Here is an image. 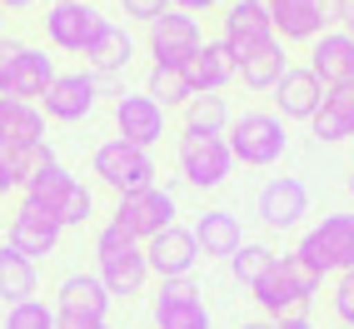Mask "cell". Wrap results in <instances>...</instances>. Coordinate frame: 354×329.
Returning a JSON list of instances; mask_svg holds the SVG:
<instances>
[{"label": "cell", "instance_id": "6da1fadb", "mask_svg": "<svg viewBox=\"0 0 354 329\" xmlns=\"http://www.w3.org/2000/svg\"><path fill=\"white\" fill-rule=\"evenodd\" d=\"M324 279L299 260V254H274V265L259 274V285L250 290L254 304L265 310V319L274 324H299V319H310V304L319 294Z\"/></svg>", "mask_w": 354, "mask_h": 329}, {"label": "cell", "instance_id": "7a4b0ae2", "mask_svg": "<svg viewBox=\"0 0 354 329\" xmlns=\"http://www.w3.org/2000/svg\"><path fill=\"white\" fill-rule=\"evenodd\" d=\"M95 279L105 285V294H140L150 279V265H145V245L130 240L120 225H100L95 229Z\"/></svg>", "mask_w": 354, "mask_h": 329}, {"label": "cell", "instance_id": "3957f363", "mask_svg": "<svg viewBox=\"0 0 354 329\" xmlns=\"http://www.w3.org/2000/svg\"><path fill=\"white\" fill-rule=\"evenodd\" d=\"M225 145L234 155V164H250V170H270V164L285 160L290 150V130L274 110H245L234 115L225 130Z\"/></svg>", "mask_w": 354, "mask_h": 329}, {"label": "cell", "instance_id": "277c9868", "mask_svg": "<svg viewBox=\"0 0 354 329\" xmlns=\"http://www.w3.org/2000/svg\"><path fill=\"white\" fill-rule=\"evenodd\" d=\"M295 254L304 265H310L319 279L324 274H349L354 270V215H324L315 229H304L299 234V245Z\"/></svg>", "mask_w": 354, "mask_h": 329}, {"label": "cell", "instance_id": "5b68a950", "mask_svg": "<svg viewBox=\"0 0 354 329\" xmlns=\"http://www.w3.org/2000/svg\"><path fill=\"white\" fill-rule=\"evenodd\" d=\"M90 170H95V180L105 185V190H115V195H135V190H150V185H155V160H150V150L125 145L120 135L105 140V145H95Z\"/></svg>", "mask_w": 354, "mask_h": 329}, {"label": "cell", "instance_id": "8992f818", "mask_svg": "<svg viewBox=\"0 0 354 329\" xmlns=\"http://www.w3.org/2000/svg\"><path fill=\"white\" fill-rule=\"evenodd\" d=\"M55 80V60L35 45H0V95L40 105V95Z\"/></svg>", "mask_w": 354, "mask_h": 329}, {"label": "cell", "instance_id": "52a82bcc", "mask_svg": "<svg viewBox=\"0 0 354 329\" xmlns=\"http://www.w3.org/2000/svg\"><path fill=\"white\" fill-rule=\"evenodd\" d=\"M175 160H180V175L195 185V190H220L234 170V155L225 145V135H205V130H180V145H175Z\"/></svg>", "mask_w": 354, "mask_h": 329}, {"label": "cell", "instance_id": "ba28073f", "mask_svg": "<svg viewBox=\"0 0 354 329\" xmlns=\"http://www.w3.org/2000/svg\"><path fill=\"white\" fill-rule=\"evenodd\" d=\"M175 215H180L175 195L160 190V185H150V190H135V195H120V200H115V220H110V225H120L130 240L150 245L155 234H165V229L175 225Z\"/></svg>", "mask_w": 354, "mask_h": 329}, {"label": "cell", "instance_id": "9c48e42d", "mask_svg": "<svg viewBox=\"0 0 354 329\" xmlns=\"http://www.w3.org/2000/svg\"><path fill=\"white\" fill-rule=\"evenodd\" d=\"M100 30H105V15L90 6V0H55V6L45 10V40L65 55H85Z\"/></svg>", "mask_w": 354, "mask_h": 329}, {"label": "cell", "instance_id": "30bf717a", "mask_svg": "<svg viewBox=\"0 0 354 329\" xmlns=\"http://www.w3.org/2000/svg\"><path fill=\"white\" fill-rule=\"evenodd\" d=\"M95 95H100V80L90 70H55L50 90L40 95V115L45 120H60V125H75L95 110Z\"/></svg>", "mask_w": 354, "mask_h": 329}, {"label": "cell", "instance_id": "8fae6325", "mask_svg": "<svg viewBox=\"0 0 354 329\" xmlns=\"http://www.w3.org/2000/svg\"><path fill=\"white\" fill-rule=\"evenodd\" d=\"M254 215L265 220V229H299L310 215V185L295 175H274L259 185L254 195Z\"/></svg>", "mask_w": 354, "mask_h": 329}, {"label": "cell", "instance_id": "7c38bea8", "mask_svg": "<svg viewBox=\"0 0 354 329\" xmlns=\"http://www.w3.org/2000/svg\"><path fill=\"white\" fill-rule=\"evenodd\" d=\"M145 45H150L155 65H185L205 45L200 40V20L185 15V10H165V15H155L145 26Z\"/></svg>", "mask_w": 354, "mask_h": 329}, {"label": "cell", "instance_id": "4fadbf2b", "mask_svg": "<svg viewBox=\"0 0 354 329\" xmlns=\"http://www.w3.org/2000/svg\"><path fill=\"white\" fill-rule=\"evenodd\" d=\"M270 40H274V26H270V15L259 10L254 0H230V6H225V35H220V45L230 50L234 70H240V60H245V55L265 50Z\"/></svg>", "mask_w": 354, "mask_h": 329}, {"label": "cell", "instance_id": "5bb4252c", "mask_svg": "<svg viewBox=\"0 0 354 329\" xmlns=\"http://www.w3.org/2000/svg\"><path fill=\"white\" fill-rule=\"evenodd\" d=\"M145 265H150V274L160 279V285H170V279H190L195 265H200L195 234L185 225H170L165 234H155V240L145 245Z\"/></svg>", "mask_w": 354, "mask_h": 329}, {"label": "cell", "instance_id": "9a60e30c", "mask_svg": "<svg viewBox=\"0 0 354 329\" xmlns=\"http://www.w3.org/2000/svg\"><path fill=\"white\" fill-rule=\"evenodd\" d=\"M60 234H65V225L50 215V209H40V205H30V200H20V209L10 215V250H20L26 260H40V254H55V245H60Z\"/></svg>", "mask_w": 354, "mask_h": 329}, {"label": "cell", "instance_id": "2e32d148", "mask_svg": "<svg viewBox=\"0 0 354 329\" xmlns=\"http://www.w3.org/2000/svg\"><path fill=\"white\" fill-rule=\"evenodd\" d=\"M110 314V294L95 274H65L55 290V319H75V324H105Z\"/></svg>", "mask_w": 354, "mask_h": 329}, {"label": "cell", "instance_id": "e0dca14e", "mask_svg": "<svg viewBox=\"0 0 354 329\" xmlns=\"http://www.w3.org/2000/svg\"><path fill=\"white\" fill-rule=\"evenodd\" d=\"M155 329H209V310L190 279H170L155 294Z\"/></svg>", "mask_w": 354, "mask_h": 329}, {"label": "cell", "instance_id": "ac0fdd59", "mask_svg": "<svg viewBox=\"0 0 354 329\" xmlns=\"http://www.w3.org/2000/svg\"><path fill=\"white\" fill-rule=\"evenodd\" d=\"M310 70L324 90H354V40L344 30H324L310 45Z\"/></svg>", "mask_w": 354, "mask_h": 329}, {"label": "cell", "instance_id": "d6986e66", "mask_svg": "<svg viewBox=\"0 0 354 329\" xmlns=\"http://www.w3.org/2000/svg\"><path fill=\"white\" fill-rule=\"evenodd\" d=\"M115 130H120L125 145L150 150L155 140H165V110L140 90V95H120L115 100Z\"/></svg>", "mask_w": 354, "mask_h": 329}, {"label": "cell", "instance_id": "ffe728a7", "mask_svg": "<svg viewBox=\"0 0 354 329\" xmlns=\"http://www.w3.org/2000/svg\"><path fill=\"white\" fill-rule=\"evenodd\" d=\"M270 95L279 105V120H315V110L324 105V85L315 80L310 65H290L285 80H279Z\"/></svg>", "mask_w": 354, "mask_h": 329}, {"label": "cell", "instance_id": "44dd1931", "mask_svg": "<svg viewBox=\"0 0 354 329\" xmlns=\"http://www.w3.org/2000/svg\"><path fill=\"white\" fill-rule=\"evenodd\" d=\"M259 10L270 15L274 40H295V45H315L324 35L319 15H315V0H254Z\"/></svg>", "mask_w": 354, "mask_h": 329}, {"label": "cell", "instance_id": "7402d4cb", "mask_svg": "<svg viewBox=\"0 0 354 329\" xmlns=\"http://www.w3.org/2000/svg\"><path fill=\"white\" fill-rule=\"evenodd\" d=\"M190 234H195V245H200V254L205 260H234L240 254V245H245V225L230 215V209H205V215L190 225Z\"/></svg>", "mask_w": 354, "mask_h": 329}, {"label": "cell", "instance_id": "603a6c76", "mask_svg": "<svg viewBox=\"0 0 354 329\" xmlns=\"http://www.w3.org/2000/svg\"><path fill=\"white\" fill-rule=\"evenodd\" d=\"M180 70H185V80H190L195 95H220V90L240 75V70H234V60H230V50H225L220 40H205Z\"/></svg>", "mask_w": 354, "mask_h": 329}, {"label": "cell", "instance_id": "cb8c5ba5", "mask_svg": "<svg viewBox=\"0 0 354 329\" xmlns=\"http://www.w3.org/2000/svg\"><path fill=\"white\" fill-rule=\"evenodd\" d=\"M135 60V35L125 26H115V20H105V30L95 35V45L85 50V65H90V75L105 80V75H120V70Z\"/></svg>", "mask_w": 354, "mask_h": 329}, {"label": "cell", "instance_id": "d4e9b609", "mask_svg": "<svg viewBox=\"0 0 354 329\" xmlns=\"http://www.w3.org/2000/svg\"><path fill=\"white\" fill-rule=\"evenodd\" d=\"M20 145H45V115L40 105L0 95V150H20Z\"/></svg>", "mask_w": 354, "mask_h": 329}, {"label": "cell", "instance_id": "484cf974", "mask_svg": "<svg viewBox=\"0 0 354 329\" xmlns=\"http://www.w3.org/2000/svg\"><path fill=\"white\" fill-rule=\"evenodd\" d=\"M310 130L329 145H339V140H354V90H324V105L315 110Z\"/></svg>", "mask_w": 354, "mask_h": 329}, {"label": "cell", "instance_id": "4316f807", "mask_svg": "<svg viewBox=\"0 0 354 329\" xmlns=\"http://www.w3.org/2000/svg\"><path fill=\"white\" fill-rule=\"evenodd\" d=\"M35 285H40L35 260H26V254L10 250V245H0V299L26 304V299H35Z\"/></svg>", "mask_w": 354, "mask_h": 329}, {"label": "cell", "instance_id": "83f0119b", "mask_svg": "<svg viewBox=\"0 0 354 329\" xmlns=\"http://www.w3.org/2000/svg\"><path fill=\"white\" fill-rule=\"evenodd\" d=\"M285 70H290L285 45L270 40L265 50H254V55H245V60H240V75H234V80H245L250 90H274L279 80H285Z\"/></svg>", "mask_w": 354, "mask_h": 329}, {"label": "cell", "instance_id": "f1b7e54d", "mask_svg": "<svg viewBox=\"0 0 354 329\" xmlns=\"http://www.w3.org/2000/svg\"><path fill=\"white\" fill-rule=\"evenodd\" d=\"M20 190H26V200H30V205L50 209V215L60 220V205H65V195H70V190H75V175H70L65 164L55 160V164H45V170H40L35 180H26Z\"/></svg>", "mask_w": 354, "mask_h": 329}, {"label": "cell", "instance_id": "f546056e", "mask_svg": "<svg viewBox=\"0 0 354 329\" xmlns=\"http://www.w3.org/2000/svg\"><path fill=\"white\" fill-rule=\"evenodd\" d=\"M145 95H150L165 115H170L175 105H180V110L190 105L195 90H190V80H185V70H180V65H150V75H145Z\"/></svg>", "mask_w": 354, "mask_h": 329}, {"label": "cell", "instance_id": "4dcf8cb0", "mask_svg": "<svg viewBox=\"0 0 354 329\" xmlns=\"http://www.w3.org/2000/svg\"><path fill=\"white\" fill-rule=\"evenodd\" d=\"M230 105L225 95H190V105H185V130H205V135H225L230 130Z\"/></svg>", "mask_w": 354, "mask_h": 329}, {"label": "cell", "instance_id": "1f68e13d", "mask_svg": "<svg viewBox=\"0 0 354 329\" xmlns=\"http://www.w3.org/2000/svg\"><path fill=\"white\" fill-rule=\"evenodd\" d=\"M270 265H274V250H270V245H254V240H245V245H240V254L230 260V274H234V285L254 290V285H259V274H265Z\"/></svg>", "mask_w": 354, "mask_h": 329}, {"label": "cell", "instance_id": "d6a6232c", "mask_svg": "<svg viewBox=\"0 0 354 329\" xmlns=\"http://www.w3.org/2000/svg\"><path fill=\"white\" fill-rule=\"evenodd\" d=\"M0 155H6L15 185H26V180H35L45 170V164H55V150L50 145H20V150H0Z\"/></svg>", "mask_w": 354, "mask_h": 329}, {"label": "cell", "instance_id": "836d02e7", "mask_svg": "<svg viewBox=\"0 0 354 329\" xmlns=\"http://www.w3.org/2000/svg\"><path fill=\"white\" fill-rule=\"evenodd\" d=\"M6 329H55V310L45 299H26L6 310Z\"/></svg>", "mask_w": 354, "mask_h": 329}, {"label": "cell", "instance_id": "e575fe53", "mask_svg": "<svg viewBox=\"0 0 354 329\" xmlns=\"http://www.w3.org/2000/svg\"><path fill=\"white\" fill-rule=\"evenodd\" d=\"M90 215H95V200H90V190L75 180V190H70V195H65V205H60V225H65V229H80Z\"/></svg>", "mask_w": 354, "mask_h": 329}, {"label": "cell", "instance_id": "d590c367", "mask_svg": "<svg viewBox=\"0 0 354 329\" xmlns=\"http://www.w3.org/2000/svg\"><path fill=\"white\" fill-rule=\"evenodd\" d=\"M329 310H335V319L344 329H354V270L335 279V294H329Z\"/></svg>", "mask_w": 354, "mask_h": 329}, {"label": "cell", "instance_id": "8d00e7d4", "mask_svg": "<svg viewBox=\"0 0 354 329\" xmlns=\"http://www.w3.org/2000/svg\"><path fill=\"white\" fill-rule=\"evenodd\" d=\"M120 10H125V20H145V26H150L155 15L170 10V0H120Z\"/></svg>", "mask_w": 354, "mask_h": 329}, {"label": "cell", "instance_id": "74e56055", "mask_svg": "<svg viewBox=\"0 0 354 329\" xmlns=\"http://www.w3.org/2000/svg\"><path fill=\"white\" fill-rule=\"evenodd\" d=\"M315 15H319L324 30H339L344 15H349V0H315Z\"/></svg>", "mask_w": 354, "mask_h": 329}, {"label": "cell", "instance_id": "f35d334b", "mask_svg": "<svg viewBox=\"0 0 354 329\" xmlns=\"http://www.w3.org/2000/svg\"><path fill=\"white\" fill-rule=\"evenodd\" d=\"M220 0H170V10H185V15H200V10H215Z\"/></svg>", "mask_w": 354, "mask_h": 329}, {"label": "cell", "instance_id": "ab89813d", "mask_svg": "<svg viewBox=\"0 0 354 329\" xmlns=\"http://www.w3.org/2000/svg\"><path fill=\"white\" fill-rule=\"evenodd\" d=\"M10 190H20V185H15V175H10V164H6V155H0V195H10Z\"/></svg>", "mask_w": 354, "mask_h": 329}, {"label": "cell", "instance_id": "60d3db41", "mask_svg": "<svg viewBox=\"0 0 354 329\" xmlns=\"http://www.w3.org/2000/svg\"><path fill=\"white\" fill-rule=\"evenodd\" d=\"M35 0H0V10H30Z\"/></svg>", "mask_w": 354, "mask_h": 329}, {"label": "cell", "instance_id": "b9f144b4", "mask_svg": "<svg viewBox=\"0 0 354 329\" xmlns=\"http://www.w3.org/2000/svg\"><path fill=\"white\" fill-rule=\"evenodd\" d=\"M240 329H279V324H274V319H245Z\"/></svg>", "mask_w": 354, "mask_h": 329}, {"label": "cell", "instance_id": "7bdbcfd3", "mask_svg": "<svg viewBox=\"0 0 354 329\" xmlns=\"http://www.w3.org/2000/svg\"><path fill=\"white\" fill-rule=\"evenodd\" d=\"M339 30H344V35L354 40V0H349V15H344V26H339Z\"/></svg>", "mask_w": 354, "mask_h": 329}, {"label": "cell", "instance_id": "ee69618b", "mask_svg": "<svg viewBox=\"0 0 354 329\" xmlns=\"http://www.w3.org/2000/svg\"><path fill=\"white\" fill-rule=\"evenodd\" d=\"M279 329H315V324H310V319H299V324H279Z\"/></svg>", "mask_w": 354, "mask_h": 329}, {"label": "cell", "instance_id": "f6af8a7d", "mask_svg": "<svg viewBox=\"0 0 354 329\" xmlns=\"http://www.w3.org/2000/svg\"><path fill=\"white\" fill-rule=\"evenodd\" d=\"M349 195H354V170H349Z\"/></svg>", "mask_w": 354, "mask_h": 329}, {"label": "cell", "instance_id": "bcb514c9", "mask_svg": "<svg viewBox=\"0 0 354 329\" xmlns=\"http://www.w3.org/2000/svg\"><path fill=\"white\" fill-rule=\"evenodd\" d=\"M0 30H6V10H0Z\"/></svg>", "mask_w": 354, "mask_h": 329}, {"label": "cell", "instance_id": "7dc6e473", "mask_svg": "<svg viewBox=\"0 0 354 329\" xmlns=\"http://www.w3.org/2000/svg\"><path fill=\"white\" fill-rule=\"evenodd\" d=\"M90 329H110V324H90Z\"/></svg>", "mask_w": 354, "mask_h": 329}]
</instances>
